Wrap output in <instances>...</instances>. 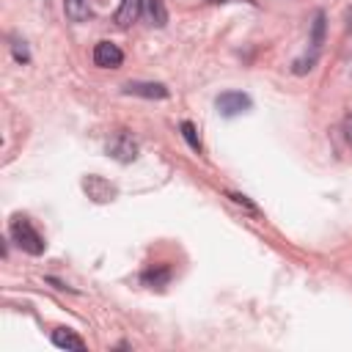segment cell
Returning <instances> with one entry per match:
<instances>
[{
	"instance_id": "obj_4",
	"label": "cell",
	"mask_w": 352,
	"mask_h": 352,
	"mask_svg": "<svg viewBox=\"0 0 352 352\" xmlns=\"http://www.w3.org/2000/svg\"><path fill=\"white\" fill-rule=\"evenodd\" d=\"M94 63L99 69H118L124 63V52L113 41H96V47H94Z\"/></svg>"
},
{
	"instance_id": "obj_3",
	"label": "cell",
	"mask_w": 352,
	"mask_h": 352,
	"mask_svg": "<svg viewBox=\"0 0 352 352\" xmlns=\"http://www.w3.org/2000/svg\"><path fill=\"white\" fill-rule=\"evenodd\" d=\"M104 151L116 160V162H132L135 157H138V143H135V138L129 135V132H116L110 140H107V146H104Z\"/></svg>"
},
{
	"instance_id": "obj_6",
	"label": "cell",
	"mask_w": 352,
	"mask_h": 352,
	"mask_svg": "<svg viewBox=\"0 0 352 352\" xmlns=\"http://www.w3.org/2000/svg\"><path fill=\"white\" fill-rule=\"evenodd\" d=\"M82 190L88 192V198H94V201H99V204L113 201V195H116V187H113L110 182H104L102 176H85V179H82Z\"/></svg>"
},
{
	"instance_id": "obj_9",
	"label": "cell",
	"mask_w": 352,
	"mask_h": 352,
	"mask_svg": "<svg viewBox=\"0 0 352 352\" xmlns=\"http://www.w3.org/2000/svg\"><path fill=\"white\" fill-rule=\"evenodd\" d=\"M63 11H66V19L69 22H85L91 19V6L88 0H63Z\"/></svg>"
},
{
	"instance_id": "obj_18",
	"label": "cell",
	"mask_w": 352,
	"mask_h": 352,
	"mask_svg": "<svg viewBox=\"0 0 352 352\" xmlns=\"http://www.w3.org/2000/svg\"><path fill=\"white\" fill-rule=\"evenodd\" d=\"M214 3H220V0H214Z\"/></svg>"
},
{
	"instance_id": "obj_5",
	"label": "cell",
	"mask_w": 352,
	"mask_h": 352,
	"mask_svg": "<svg viewBox=\"0 0 352 352\" xmlns=\"http://www.w3.org/2000/svg\"><path fill=\"white\" fill-rule=\"evenodd\" d=\"M126 96H143V99H165L168 88L162 82H143V80H129L121 88Z\"/></svg>"
},
{
	"instance_id": "obj_15",
	"label": "cell",
	"mask_w": 352,
	"mask_h": 352,
	"mask_svg": "<svg viewBox=\"0 0 352 352\" xmlns=\"http://www.w3.org/2000/svg\"><path fill=\"white\" fill-rule=\"evenodd\" d=\"M314 63H316V55H311V58H297V60L292 63V72H294V74H305V72L314 69Z\"/></svg>"
},
{
	"instance_id": "obj_10",
	"label": "cell",
	"mask_w": 352,
	"mask_h": 352,
	"mask_svg": "<svg viewBox=\"0 0 352 352\" xmlns=\"http://www.w3.org/2000/svg\"><path fill=\"white\" fill-rule=\"evenodd\" d=\"M140 280H143V286H165L168 280H170V267H148L143 275H140Z\"/></svg>"
},
{
	"instance_id": "obj_17",
	"label": "cell",
	"mask_w": 352,
	"mask_h": 352,
	"mask_svg": "<svg viewBox=\"0 0 352 352\" xmlns=\"http://www.w3.org/2000/svg\"><path fill=\"white\" fill-rule=\"evenodd\" d=\"M341 132H344L346 146L352 148V113H346V116H344V121H341Z\"/></svg>"
},
{
	"instance_id": "obj_14",
	"label": "cell",
	"mask_w": 352,
	"mask_h": 352,
	"mask_svg": "<svg viewBox=\"0 0 352 352\" xmlns=\"http://www.w3.org/2000/svg\"><path fill=\"white\" fill-rule=\"evenodd\" d=\"M11 52H14V58H16L19 63H28V60H30V52H28L25 41H19V38H14V41H11Z\"/></svg>"
},
{
	"instance_id": "obj_11",
	"label": "cell",
	"mask_w": 352,
	"mask_h": 352,
	"mask_svg": "<svg viewBox=\"0 0 352 352\" xmlns=\"http://www.w3.org/2000/svg\"><path fill=\"white\" fill-rule=\"evenodd\" d=\"M322 44H324V11H316L314 25H311V50L319 52Z\"/></svg>"
},
{
	"instance_id": "obj_1",
	"label": "cell",
	"mask_w": 352,
	"mask_h": 352,
	"mask_svg": "<svg viewBox=\"0 0 352 352\" xmlns=\"http://www.w3.org/2000/svg\"><path fill=\"white\" fill-rule=\"evenodd\" d=\"M8 234H11V242H14L19 250L30 253V256H41L44 248H47L44 236H41V234L33 228V223H30L28 217H22V214H16V217L11 220Z\"/></svg>"
},
{
	"instance_id": "obj_2",
	"label": "cell",
	"mask_w": 352,
	"mask_h": 352,
	"mask_svg": "<svg viewBox=\"0 0 352 352\" xmlns=\"http://www.w3.org/2000/svg\"><path fill=\"white\" fill-rule=\"evenodd\" d=\"M250 104H253V99H250L248 94H242V91H223V94L214 99V107H217V113H220L223 118H234V116L250 110Z\"/></svg>"
},
{
	"instance_id": "obj_13",
	"label": "cell",
	"mask_w": 352,
	"mask_h": 352,
	"mask_svg": "<svg viewBox=\"0 0 352 352\" xmlns=\"http://www.w3.org/2000/svg\"><path fill=\"white\" fill-rule=\"evenodd\" d=\"M179 129H182V138L187 140V146H190L192 151H201V138H198V129L192 126V121H182Z\"/></svg>"
},
{
	"instance_id": "obj_8",
	"label": "cell",
	"mask_w": 352,
	"mask_h": 352,
	"mask_svg": "<svg viewBox=\"0 0 352 352\" xmlns=\"http://www.w3.org/2000/svg\"><path fill=\"white\" fill-rule=\"evenodd\" d=\"M52 344H55L58 349H85V341H82L74 330H69V327L52 330Z\"/></svg>"
},
{
	"instance_id": "obj_16",
	"label": "cell",
	"mask_w": 352,
	"mask_h": 352,
	"mask_svg": "<svg viewBox=\"0 0 352 352\" xmlns=\"http://www.w3.org/2000/svg\"><path fill=\"white\" fill-rule=\"evenodd\" d=\"M228 198H231L234 204H239V206H245L248 212H258V206H256V204H253V201H250L248 195H242V192H228Z\"/></svg>"
},
{
	"instance_id": "obj_7",
	"label": "cell",
	"mask_w": 352,
	"mask_h": 352,
	"mask_svg": "<svg viewBox=\"0 0 352 352\" xmlns=\"http://www.w3.org/2000/svg\"><path fill=\"white\" fill-rule=\"evenodd\" d=\"M143 6H146V0H121V6L116 11V25L129 28L132 22H138L140 14H143Z\"/></svg>"
},
{
	"instance_id": "obj_12",
	"label": "cell",
	"mask_w": 352,
	"mask_h": 352,
	"mask_svg": "<svg viewBox=\"0 0 352 352\" xmlns=\"http://www.w3.org/2000/svg\"><path fill=\"white\" fill-rule=\"evenodd\" d=\"M146 6H148V16H151V22H154L157 28H165V22H168L165 3H162V0H146Z\"/></svg>"
}]
</instances>
